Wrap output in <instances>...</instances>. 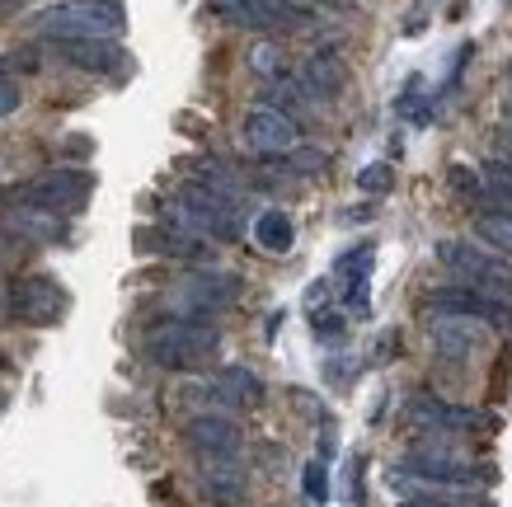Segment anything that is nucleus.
Listing matches in <instances>:
<instances>
[{
  "instance_id": "obj_1",
  "label": "nucleus",
  "mask_w": 512,
  "mask_h": 507,
  "mask_svg": "<svg viewBox=\"0 0 512 507\" xmlns=\"http://www.w3.org/2000/svg\"><path fill=\"white\" fill-rule=\"evenodd\" d=\"M29 29L52 43H80V38H118L127 29L123 0H47L29 15Z\"/></svg>"
},
{
  "instance_id": "obj_2",
  "label": "nucleus",
  "mask_w": 512,
  "mask_h": 507,
  "mask_svg": "<svg viewBox=\"0 0 512 507\" xmlns=\"http://www.w3.org/2000/svg\"><path fill=\"white\" fill-rule=\"evenodd\" d=\"M165 221L202 235V240H240V207H235V198H226V193H217V188H207V184L179 188L174 212Z\"/></svg>"
},
{
  "instance_id": "obj_3",
  "label": "nucleus",
  "mask_w": 512,
  "mask_h": 507,
  "mask_svg": "<svg viewBox=\"0 0 512 507\" xmlns=\"http://www.w3.org/2000/svg\"><path fill=\"white\" fill-rule=\"evenodd\" d=\"M217 329L202 320H165L146 334V357L165 371H193L217 353Z\"/></svg>"
},
{
  "instance_id": "obj_4",
  "label": "nucleus",
  "mask_w": 512,
  "mask_h": 507,
  "mask_svg": "<svg viewBox=\"0 0 512 507\" xmlns=\"http://www.w3.org/2000/svg\"><path fill=\"white\" fill-rule=\"evenodd\" d=\"M480 479V470L466 461H456V456H447V451H414L404 465H395L390 470V484L395 489H409V484H423V493L433 489H466V484H475Z\"/></svg>"
},
{
  "instance_id": "obj_5",
  "label": "nucleus",
  "mask_w": 512,
  "mask_h": 507,
  "mask_svg": "<svg viewBox=\"0 0 512 507\" xmlns=\"http://www.w3.org/2000/svg\"><path fill=\"white\" fill-rule=\"evenodd\" d=\"M437 259L447 263L451 273H461L470 287H480V292H494V296H508L512 292V268L494 254H480L475 245L466 240H442L437 245Z\"/></svg>"
},
{
  "instance_id": "obj_6",
  "label": "nucleus",
  "mask_w": 512,
  "mask_h": 507,
  "mask_svg": "<svg viewBox=\"0 0 512 507\" xmlns=\"http://www.w3.org/2000/svg\"><path fill=\"white\" fill-rule=\"evenodd\" d=\"M90 188L94 179L85 169H47V174H38V179L19 188V202L24 207H43V212H71V207L90 198Z\"/></svg>"
},
{
  "instance_id": "obj_7",
  "label": "nucleus",
  "mask_w": 512,
  "mask_h": 507,
  "mask_svg": "<svg viewBox=\"0 0 512 507\" xmlns=\"http://www.w3.org/2000/svg\"><path fill=\"white\" fill-rule=\"evenodd\" d=\"M226 24H240V29H268V33H287V29H301L306 15L296 10L292 0H212Z\"/></svg>"
},
{
  "instance_id": "obj_8",
  "label": "nucleus",
  "mask_w": 512,
  "mask_h": 507,
  "mask_svg": "<svg viewBox=\"0 0 512 507\" xmlns=\"http://www.w3.org/2000/svg\"><path fill=\"white\" fill-rule=\"evenodd\" d=\"M5 310L24 324H52L66 310V292L52 282V277H19L15 287L5 292Z\"/></svg>"
},
{
  "instance_id": "obj_9",
  "label": "nucleus",
  "mask_w": 512,
  "mask_h": 507,
  "mask_svg": "<svg viewBox=\"0 0 512 507\" xmlns=\"http://www.w3.org/2000/svg\"><path fill=\"white\" fill-rule=\"evenodd\" d=\"M433 315H461V320H480V324H512L508 296L480 292V287H442L428 296Z\"/></svg>"
},
{
  "instance_id": "obj_10",
  "label": "nucleus",
  "mask_w": 512,
  "mask_h": 507,
  "mask_svg": "<svg viewBox=\"0 0 512 507\" xmlns=\"http://www.w3.org/2000/svg\"><path fill=\"white\" fill-rule=\"evenodd\" d=\"M245 146L259 155H287L301 146V127H296L292 113H282V108H254L245 118Z\"/></svg>"
},
{
  "instance_id": "obj_11",
  "label": "nucleus",
  "mask_w": 512,
  "mask_h": 507,
  "mask_svg": "<svg viewBox=\"0 0 512 507\" xmlns=\"http://www.w3.org/2000/svg\"><path fill=\"white\" fill-rule=\"evenodd\" d=\"M235 292H240V282L226 273H198L188 277L184 287H179V306H184V320H193V315H212V310H226L235 301Z\"/></svg>"
},
{
  "instance_id": "obj_12",
  "label": "nucleus",
  "mask_w": 512,
  "mask_h": 507,
  "mask_svg": "<svg viewBox=\"0 0 512 507\" xmlns=\"http://www.w3.org/2000/svg\"><path fill=\"white\" fill-rule=\"evenodd\" d=\"M428 338H433V348L442 357H470V353H480L484 343H489V324L461 320V315H433Z\"/></svg>"
},
{
  "instance_id": "obj_13",
  "label": "nucleus",
  "mask_w": 512,
  "mask_h": 507,
  "mask_svg": "<svg viewBox=\"0 0 512 507\" xmlns=\"http://www.w3.org/2000/svg\"><path fill=\"white\" fill-rule=\"evenodd\" d=\"M188 446L193 451H202V456H240V446H245V437H240V428H235L231 418H221V414H198V418H188V428H184Z\"/></svg>"
},
{
  "instance_id": "obj_14",
  "label": "nucleus",
  "mask_w": 512,
  "mask_h": 507,
  "mask_svg": "<svg viewBox=\"0 0 512 507\" xmlns=\"http://www.w3.org/2000/svg\"><path fill=\"white\" fill-rule=\"evenodd\" d=\"M57 52H62L71 66H80V71H94V76H118L127 66V52L113 38H80V43H57Z\"/></svg>"
},
{
  "instance_id": "obj_15",
  "label": "nucleus",
  "mask_w": 512,
  "mask_h": 507,
  "mask_svg": "<svg viewBox=\"0 0 512 507\" xmlns=\"http://www.w3.org/2000/svg\"><path fill=\"white\" fill-rule=\"evenodd\" d=\"M202 493L221 507H240L245 503V475L231 456H202Z\"/></svg>"
},
{
  "instance_id": "obj_16",
  "label": "nucleus",
  "mask_w": 512,
  "mask_h": 507,
  "mask_svg": "<svg viewBox=\"0 0 512 507\" xmlns=\"http://www.w3.org/2000/svg\"><path fill=\"white\" fill-rule=\"evenodd\" d=\"M334 277L343 282V301L353 310H367V277H372V249H348L334 268Z\"/></svg>"
},
{
  "instance_id": "obj_17",
  "label": "nucleus",
  "mask_w": 512,
  "mask_h": 507,
  "mask_svg": "<svg viewBox=\"0 0 512 507\" xmlns=\"http://www.w3.org/2000/svg\"><path fill=\"white\" fill-rule=\"evenodd\" d=\"M5 226H10L19 240H57V235L66 231L62 216L43 212V207H15V212L5 216Z\"/></svg>"
},
{
  "instance_id": "obj_18",
  "label": "nucleus",
  "mask_w": 512,
  "mask_h": 507,
  "mask_svg": "<svg viewBox=\"0 0 512 507\" xmlns=\"http://www.w3.org/2000/svg\"><path fill=\"white\" fill-rule=\"evenodd\" d=\"M343 80H348V71H343V62L329 57V52H320V57H311V62L301 66V85L311 94H320V99H334V94L343 90Z\"/></svg>"
},
{
  "instance_id": "obj_19",
  "label": "nucleus",
  "mask_w": 512,
  "mask_h": 507,
  "mask_svg": "<svg viewBox=\"0 0 512 507\" xmlns=\"http://www.w3.org/2000/svg\"><path fill=\"white\" fill-rule=\"evenodd\" d=\"M254 240H259V249H268V254H287L296 240V226L292 216L278 212V207H268V212L254 216Z\"/></svg>"
},
{
  "instance_id": "obj_20",
  "label": "nucleus",
  "mask_w": 512,
  "mask_h": 507,
  "mask_svg": "<svg viewBox=\"0 0 512 507\" xmlns=\"http://www.w3.org/2000/svg\"><path fill=\"white\" fill-rule=\"evenodd\" d=\"M409 414L419 418V423H433V428H475V423H480V414L456 409V404H447V400H428V395H419V400L409 404Z\"/></svg>"
},
{
  "instance_id": "obj_21",
  "label": "nucleus",
  "mask_w": 512,
  "mask_h": 507,
  "mask_svg": "<svg viewBox=\"0 0 512 507\" xmlns=\"http://www.w3.org/2000/svg\"><path fill=\"white\" fill-rule=\"evenodd\" d=\"M217 395L226 404H259L264 400V381L254 376V371H245V367H231V371H221V381H217Z\"/></svg>"
},
{
  "instance_id": "obj_22",
  "label": "nucleus",
  "mask_w": 512,
  "mask_h": 507,
  "mask_svg": "<svg viewBox=\"0 0 512 507\" xmlns=\"http://www.w3.org/2000/svg\"><path fill=\"white\" fill-rule=\"evenodd\" d=\"M475 235H480L494 254H512V212L508 207H484L480 221H475Z\"/></svg>"
},
{
  "instance_id": "obj_23",
  "label": "nucleus",
  "mask_w": 512,
  "mask_h": 507,
  "mask_svg": "<svg viewBox=\"0 0 512 507\" xmlns=\"http://www.w3.org/2000/svg\"><path fill=\"white\" fill-rule=\"evenodd\" d=\"M451 188H456L461 198H470V202H484V198H489L484 174H480V169H470V165H451Z\"/></svg>"
},
{
  "instance_id": "obj_24",
  "label": "nucleus",
  "mask_w": 512,
  "mask_h": 507,
  "mask_svg": "<svg viewBox=\"0 0 512 507\" xmlns=\"http://www.w3.org/2000/svg\"><path fill=\"white\" fill-rule=\"evenodd\" d=\"M484 174H489V179H484V188H489V193H498V198L508 202V212H512V165H508V160H489V165H484Z\"/></svg>"
},
{
  "instance_id": "obj_25",
  "label": "nucleus",
  "mask_w": 512,
  "mask_h": 507,
  "mask_svg": "<svg viewBox=\"0 0 512 507\" xmlns=\"http://www.w3.org/2000/svg\"><path fill=\"white\" fill-rule=\"evenodd\" d=\"M249 66H254V76H282V52L273 43H254L249 47Z\"/></svg>"
},
{
  "instance_id": "obj_26",
  "label": "nucleus",
  "mask_w": 512,
  "mask_h": 507,
  "mask_svg": "<svg viewBox=\"0 0 512 507\" xmlns=\"http://www.w3.org/2000/svg\"><path fill=\"white\" fill-rule=\"evenodd\" d=\"M306 498H311V503H325L329 498V475H325V465L320 461L306 465Z\"/></svg>"
},
{
  "instance_id": "obj_27",
  "label": "nucleus",
  "mask_w": 512,
  "mask_h": 507,
  "mask_svg": "<svg viewBox=\"0 0 512 507\" xmlns=\"http://www.w3.org/2000/svg\"><path fill=\"white\" fill-rule=\"evenodd\" d=\"M19 104H24V94H19V80H10L5 71H0V118H10Z\"/></svg>"
},
{
  "instance_id": "obj_28",
  "label": "nucleus",
  "mask_w": 512,
  "mask_h": 507,
  "mask_svg": "<svg viewBox=\"0 0 512 507\" xmlns=\"http://www.w3.org/2000/svg\"><path fill=\"white\" fill-rule=\"evenodd\" d=\"M357 184L367 188V193H386L390 188V165H367L357 174Z\"/></svg>"
},
{
  "instance_id": "obj_29",
  "label": "nucleus",
  "mask_w": 512,
  "mask_h": 507,
  "mask_svg": "<svg viewBox=\"0 0 512 507\" xmlns=\"http://www.w3.org/2000/svg\"><path fill=\"white\" fill-rule=\"evenodd\" d=\"M315 338L320 343H343V315H315Z\"/></svg>"
},
{
  "instance_id": "obj_30",
  "label": "nucleus",
  "mask_w": 512,
  "mask_h": 507,
  "mask_svg": "<svg viewBox=\"0 0 512 507\" xmlns=\"http://www.w3.org/2000/svg\"><path fill=\"white\" fill-rule=\"evenodd\" d=\"M404 507H456V503H447V498H437V493H414Z\"/></svg>"
},
{
  "instance_id": "obj_31",
  "label": "nucleus",
  "mask_w": 512,
  "mask_h": 507,
  "mask_svg": "<svg viewBox=\"0 0 512 507\" xmlns=\"http://www.w3.org/2000/svg\"><path fill=\"white\" fill-rule=\"evenodd\" d=\"M5 10H10V0H0V15H5Z\"/></svg>"
},
{
  "instance_id": "obj_32",
  "label": "nucleus",
  "mask_w": 512,
  "mask_h": 507,
  "mask_svg": "<svg viewBox=\"0 0 512 507\" xmlns=\"http://www.w3.org/2000/svg\"><path fill=\"white\" fill-rule=\"evenodd\" d=\"M0 315H5V292H0Z\"/></svg>"
}]
</instances>
